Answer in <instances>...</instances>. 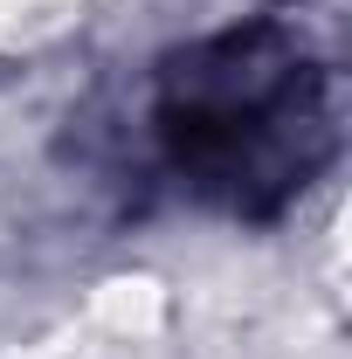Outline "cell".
Returning a JSON list of instances; mask_svg holds the SVG:
<instances>
[{
  "label": "cell",
  "instance_id": "6da1fadb",
  "mask_svg": "<svg viewBox=\"0 0 352 359\" xmlns=\"http://www.w3.org/2000/svg\"><path fill=\"white\" fill-rule=\"evenodd\" d=\"M166 132L180 145V166L201 173V187L249 194L256 180L304 166V138L318 132L311 69L297 62V48L269 35H235L173 76Z\"/></svg>",
  "mask_w": 352,
  "mask_h": 359
}]
</instances>
